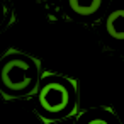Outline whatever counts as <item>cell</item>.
Instances as JSON below:
<instances>
[{"mask_svg": "<svg viewBox=\"0 0 124 124\" xmlns=\"http://www.w3.org/2000/svg\"><path fill=\"white\" fill-rule=\"evenodd\" d=\"M38 109L48 119L63 117L73 109V87L60 77H46L38 90Z\"/></svg>", "mask_w": 124, "mask_h": 124, "instance_id": "1", "label": "cell"}, {"mask_svg": "<svg viewBox=\"0 0 124 124\" xmlns=\"http://www.w3.org/2000/svg\"><path fill=\"white\" fill-rule=\"evenodd\" d=\"M36 83V65L22 54H10L0 63V88L7 95H24Z\"/></svg>", "mask_w": 124, "mask_h": 124, "instance_id": "2", "label": "cell"}, {"mask_svg": "<svg viewBox=\"0 0 124 124\" xmlns=\"http://www.w3.org/2000/svg\"><path fill=\"white\" fill-rule=\"evenodd\" d=\"M68 5L78 17H95L104 5V0H68Z\"/></svg>", "mask_w": 124, "mask_h": 124, "instance_id": "3", "label": "cell"}, {"mask_svg": "<svg viewBox=\"0 0 124 124\" xmlns=\"http://www.w3.org/2000/svg\"><path fill=\"white\" fill-rule=\"evenodd\" d=\"M105 29L112 39L124 41V9H119V10H114L109 14Z\"/></svg>", "mask_w": 124, "mask_h": 124, "instance_id": "4", "label": "cell"}, {"mask_svg": "<svg viewBox=\"0 0 124 124\" xmlns=\"http://www.w3.org/2000/svg\"><path fill=\"white\" fill-rule=\"evenodd\" d=\"M82 124H112L110 121H107L105 117H99V116H87L83 119Z\"/></svg>", "mask_w": 124, "mask_h": 124, "instance_id": "5", "label": "cell"}]
</instances>
